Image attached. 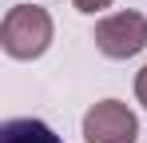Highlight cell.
Wrapping results in <instances>:
<instances>
[{
    "label": "cell",
    "mask_w": 147,
    "mask_h": 143,
    "mask_svg": "<svg viewBox=\"0 0 147 143\" xmlns=\"http://www.w3.org/2000/svg\"><path fill=\"white\" fill-rule=\"evenodd\" d=\"M96 48L107 60H127V56H139L147 48V20L139 12H115V16H103L96 24Z\"/></svg>",
    "instance_id": "7a4b0ae2"
},
{
    "label": "cell",
    "mask_w": 147,
    "mask_h": 143,
    "mask_svg": "<svg viewBox=\"0 0 147 143\" xmlns=\"http://www.w3.org/2000/svg\"><path fill=\"white\" fill-rule=\"evenodd\" d=\"M135 135H139V119L119 99H99L84 115V143H131Z\"/></svg>",
    "instance_id": "3957f363"
},
{
    "label": "cell",
    "mask_w": 147,
    "mask_h": 143,
    "mask_svg": "<svg viewBox=\"0 0 147 143\" xmlns=\"http://www.w3.org/2000/svg\"><path fill=\"white\" fill-rule=\"evenodd\" d=\"M0 143H64V139L52 131L48 123L24 115V119H8L0 127Z\"/></svg>",
    "instance_id": "277c9868"
},
{
    "label": "cell",
    "mask_w": 147,
    "mask_h": 143,
    "mask_svg": "<svg viewBox=\"0 0 147 143\" xmlns=\"http://www.w3.org/2000/svg\"><path fill=\"white\" fill-rule=\"evenodd\" d=\"M135 95H139V103L147 107V64H143V72L135 76Z\"/></svg>",
    "instance_id": "8992f818"
},
{
    "label": "cell",
    "mask_w": 147,
    "mask_h": 143,
    "mask_svg": "<svg viewBox=\"0 0 147 143\" xmlns=\"http://www.w3.org/2000/svg\"><path fill=\"white\" fill-rule=\"evenodd\" d=\"M72 4L80 8V12H103V8H107L111 0H72Z\"/></svg>",
    "instance_id": "5b68a950"
},
{
    "label": "cell",
    "mask_w": 147,
    "mask_h": 143,
    "mask_svg": "<svg viewBox=\"0 0 147 143\" xmlns=\"http://www.w3.org/2000/svg\"><path fill=\"white\" fill-rule=\"evenodd\" d=\"M52 44V16L36 4H16L0 24V48L12 60H36Z\"/></svg>",
    "instance_id": "6da1fadb"
}]
</instances>
